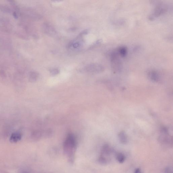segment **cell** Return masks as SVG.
<instances>
[{"label":"cell","instance_id":"ac0fdd59","mask_svg":"<svg viewBox=\"0 0 173 173\" xmlns=\"http://www.w3.org/2000/svg\"><path fill=\"white\" fill-rule=\"evenodd\" d=\"M164 173H173L172 168L170 166H168L165 169Z\"/></svg>","mask_w":173,"mask_h":173},{"label":"cell","instance_id":"e0dca14e","mask_svg":"<svg viewBox=\"0 0 173 173\" xmlns=\"http://www.w3.org/2000/svg\"><path fill=\"white\" fill-rule=\"evenodd\" d=\"M53 134V131L51 129H48L43 132V137H50L52 136Z\"/></svg>","mask_w":173,"mask_h":173},{"label":"cell","instance_id":"52a82bcc","mask_svg":"<svg viewBox=\"0 0 173 173\" xmlns=\"http://www.w3.org/2000/svg\"><path fill=\"white\" fill-rule=\"evenodd\" d=\"M42 29L43 32L49 36L55 38L57 37V31L51 25L48 23H44L43 24Z\"/></svg>","mask_w":173,"mask_h":173},{"label":"cell","instance_id":"30bf717a","mask_svg":"<svg viewBox=\"0 0 173 173\" xmlns=\"http://www.w3.org/2000/svg\"><path fill=\"white\" fill-rule=\"evenodd\" d=\"M22 138V135L20 133L15 132L11 135L10 137V141L13 143H15L21 140Z\"/></svg>","mask_w":173,"mask_h":173},{"label":"cell","instance_id":"7a4b0ae2","mask_svg":"<svg viewBox=\"0 0 173 173\" xmlns=\"http://www.w3.org/2000/svg\"><path fill=\"white\" fill-rule=\"evenodd\" d=\"M119 56L117 49L112 51L109 55L111 67L114 72H120L122 69V62L120 59Z\"/></svg>","mask_w":173,"mask_h":173},{"label":"cell","instance_id":"8992f818","mask_svg":"<svg viewBox=\"0 0 173 173\" xmlns=\"http://www.w3.org/2000/svg\"><path fill=\"white\" fill-rule=\"evenodd\" d=\"M82 36L79 35L77 37V38L72 41L69 44V48L73 50H78L80 49L84 43V41L82 38Z\"/></svg>","mask_w":173,"mask_h":173},{"label":"cell","instance_id":"8fae6325","mask_svg":"<svg viewBox=\"0 0 173 173\" xmlns=\"http://www.w3.org/2000/svg\"><path fill=\"white\" fill-rule=\"evenodd\" d=\"M118 138L120 142L122 144H126L128 143V138L126 132L124 131H121L119 133Z\"/></svg>","mask_w":173,"mask_h":173},{"label":"cell","instance_id":"ba28073f","mask_svg":"<svg viewBox=\"0 0 173 173\" xmlns=\"http://www.w3.org/2000/svg\"><path fill=\"white\" fill-rule=\"evenodd\" d=\"M159 138L160 142L163 145L170 146L172 145V137L167 134H161Z\"/></svg>","mask_w":173,"mask_h":173},{"label":"cell","instance_id":"9c48e42d","mask_svg":"<svg viewBox=\"0 0 173 173\" xmlns=\"http://www.w3.org/2000/svg\"><path fill=\"white\" fill-rule=\"evenodd\" d=\"M149 80L154 82H158L159 79V76L157 72L155 70L150 71L147 74Z\"/></svg>","mask_w":173,"mask_h":173},{"label":"cell","instance_id":"44dd1931","mask_svg":"<svg viewBox=\"0 0 173 173\" xmlns=\"http://www.w3.org/2000/svg\"><path fill=\"white\" fill-rule=\"evenodd\" d=\"M13 16L16 19H17L18 18V16L15 12L14 13H13Z\"/></svg>","mask_w":173,"mask_h":173},{"label":"cell","instance_id":"ffe728a7","mask_svg":"<svg viewBox=\"0 0 173 173\" xmlns=\"http://www.w3.org/2000/svg\"><path fill=\"white\" fill-rule=\"evenodd\" d=\"M134 173H143L142 171L139 168H136L135 170Z\"/></svg>","mask_w":173,"mask_h":173},{"label":"cell","instance_id":"5b68a950","mask_svg":"<svg viewBox=\"0 0 173 173\" xmlns=\"http://www.w3.org/2000/svg\"><path fill=\"white\" fill-rule=\"evenodd\" d=\"M167 7L164 5L158 6L154 10L153 13L149 16V19L151 21L155 20L156 18L165 13L167 11Z\"/></svg>","mask_w":173,"mask_h":173},{"label":"cell","instance_id":"2e32d148","mask_svg":"<svg viewBox=\"0 0 173 173\" xmlns=\"http://www.w3.org/2000/svg\"><path fill=\"white\" fill-rule=\"evenodd\" d=\"M50 74L52 76H55L59 74L60 70L59 69L57 68H53L51 69L50 70Z\"/></svg>","mask_w":173,"mask_h":173},{"label":"cell","instance_id":"7c38bea8","mask_svg":"<svg viewBox=\"0 0 173 173\" xmlns=\"http://www.w3.org/2000/svg\"><path fill=\"white\" fill-rule=\"evenodd\" d=\"M43 136V132L40 131H34L31 135L32 138L35 140H39Z\"/></svg>","mask_w":173,"mask_h":173},{"label":"cell","instance_id":"277c9868","mask_svg":"<svg viewBox=\"0 0 173 173\" xmlns=\"http://www.w3.org/2000/svg\"><path fill=\"white\" fill-rule=\"evenodd\" d=\"M105 69L101 65L92 63L87 65L80 70L81 72L91 74H97L103 72Z\"/></svg>","mask_w":173,"mask_h":173},{"label":"cell","instance_id":"3957f363","mask_svg":"<svg viewBox=\"0 0 173 173\" xmlns=\"http://www.w3.org/2000/svg\"><path fill=\"white\" fill-rule=\"evenodd\" d=\"M113 152V150L107 144L104 145L101 149V155L99 161L102 164H106L111 160V156Z\"/></svg>","mask_w":173,"mask_h":173},{"label":"cell","instance_id":"4fadbf2b","mask_svg":"<svg viewBox=\"0 0 173 173\" xmlns=\"http://www.w3.org/2000/svg\"><path fill=\"white\" fill-rule=\"evenodd\" d=\"M39 77L38 73L32 72H30L29 76V80L31 82H35L38 80Z\"/></svg>","mask_w":173,"mask_h":173},{"label":"cell","instance_id":"9a60e30c","mask_svg":"<svg viewBox=\"0 0 173 173\" xmlns=\"http://www.w3.org/2000/svg\"><path fill=\"white\" fill-rule=\"evenodd\" d=\"M116 159L120 163H122L126 160V157L123 154L118 153L116 155Z\"/></svg>","mask_w":173,"mask_h":173},{"label":"cell","instance_id":"6da1fadb","mask_svg":"<svg viewBox=\"0 0 173 173\" xmlns=\"http://www.w3.org/2000/svg\"><path fill=\"white\" fill-rule=\"evenodd\" d=\"M77 148V141L76 137L72 133H69L67 137L63 144L64 153L69 162L73 163Z\"/></svg>","mask_w":173,"mask_h":173},{"label":"cell","instance_id":"5bb4252c","mask_svg":"<svg viewBox=\"0 0 173 173\" xmlns=\"http://www.w3.org/2000/svg\"><path fill=\"white\" fill-rule=\"evenodd\" d=\"M119 55L122 57H126L128 52L127 47L124 46L120 47L117 49Z\"/></svg>","mask_w":173,"mask_h":173},{"label":"cell","instance_id":"7402d4cb","mask_svg":"<svg viewBox=\"0 0 173 173\" xmlns=\"http://www.w3.org/2000/svg\"><path fill=\"white\" fill-rule=\"evenodd\" d=\"M27 173L24 172V173Z\"/></svg>","mask_w":173,"mask_h":173},{"label":"cell","instance_id":"d6986e66","mask_svg":"<svg viewBox=\"0 0 173 173\" xmlns=\"http://www.w3.org/2000/svg\"><path fill=\"white\" fill-rule=\"evenodd\" d=\"M161 134H169L168 130L165 127H162L161 130Z\"/></svg>","mask_w":173,"mask_h":173}]
</instances>
